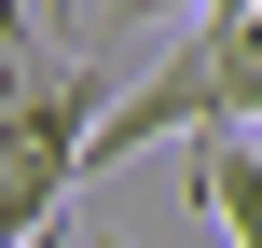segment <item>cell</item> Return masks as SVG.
<instances>
[{
	"instance_id": "6da1fadb",
	"label": "cell",
	"mask_w": 262,
	"mask_h": 248,
	"mask_svg": "<svg viewBox=\"0 0 262 248\" xmlns=\"http://www.w3.org/2000/svg\"><path fill=\"white\" fill-rule=\"evenodd\" d=\"M41 14H14L0 0V248L41 235V221H69V193H83V138H97V69L83 55H41L28 41Z\"/></svg>"
},
{
	"instance_id": "7a4b0ae2",
	"label": "cell",
	"mask_w": 262,
	"mask_h": 248,
	"mask_svg": "<svg viewBox=\"0 0 262 248\" xmlns=\"http://www.w3.org/2000/svg\"><path fill=\"white\" fill-rule=\"evenodd\" d=\"M193 207L235 248H262V152H249V124H193Z\"/></svg>"
},
{
	"instance_id": "3957f363",
	"label": "cell",
	"mask_w": 262,
	"mask_h": 248,
	"mask_svg": "<svg viewBox=\"0 0 262 248\" xmlns=\"http://www.w3.org/2000/svg\"><path fill=\"white\" fill-rule=\"evenodd\" d=\"M207 41H221V110L262 124V0H249V14H207Z\"/></svg>"
},
{
	"instance_id": "277c9868",
	"label": "cell",
	"mask_w": 262,
	"mask_h": 248,
	"mask_svg": "<svg viewBox=\"0 0 262 248\" xmlns=\"http://www.w3.org/2000/svg\"><path fill=\"white\" fill-rule=\"evenodd\" d=\"M207 0H69V28L83 41H152V28H193Z\"/></svg>"
},
{
	"instance_id": "5b68a950",
	"label": "cell",
	"mask_w": 262,
	"mask_h": 248,
	"mask_svg": "<svg viewBox=\"0 0 262 248\" xmlns=\"http://www.w3.org/2000/svg\"><path fill=\"white\" fill-rule=\"evenodd\" d=\"M14 248H83V235H69V221H41V235H14Z\"/></svg>"
},
{
	"instance_id": "8992f818",
	"label": "cell",
	"mask_w": 262,
	"mask_h": 248,
	"mask_svg": "<svg viewBox=\"0 0 262 248\" xmlns=\"http://www.w3.org/2000/svg\"><path fill=\"white\" fill-rule=\"evenodd\" d=\"M207 14H249V0H207Z\"/></svg>"
},
{
	"instance_id": "52a82bcc",
	"label": "cell",
	"mask_w": 262,
	"mask_h": 248,
	"mask_svg": "<svg viewBox=\"0 0 262 248\" xmlns=\"http://www.w3.org/2000/svg\"><path fill=\"white\" fill-rule=\"evenodd\" d=\"M83 248H111V235H83Z\"/></svg>"
}]
</instances>
